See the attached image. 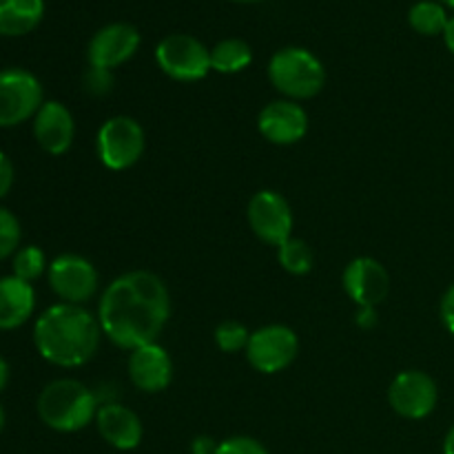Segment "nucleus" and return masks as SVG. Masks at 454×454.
I'll return each instance as SVG.
<instances>
[{
  "label": "nucleus",
  "mask_w": 454,
  "mask_h": 454,
  "mask_svg": "<svg viewBox=\"0 0 454 454\" xmlns=\"http://www.w3.org/2000/svg\"><path fill=\"white\" fill-rule=\"evenodd\" d=\"M171 317V295L167 284L151 270H129L118 275L98 301L102 335L118 348L136 350L155 344Z\"/></svg>",
  "instance_id": "obj_1"
},
{
  "label": "nucleus",
  "mask_w": 454,
  "mask_h": 454,
  "mask_svg": "<svg viewBox=\"0 0 454 454\" xmlns=\"http://www.w3.org/2000/svg\"><path fill=\"white\" fill-rule=\"evenodd\" d=\"M98 315L84 306L58 304L43 310L34 324V346L40 357L58 368H78L96 357L102 341Z\"/></svg>",
  "instance_id": "obj_2"
},
{
  "label": "nucleus",
  "mask_w": 454,
  "mask_h": 454,
  "mask_svg": "<svg viewBox=\"0 0 454 454\" xmlns=\"http://www.w3.org/2000/svg\"><path fill=\"white\" fill-rule=\"evenodd\" d=\"M100 399L78 380H53L40 390L35 411L40 421L56 433L71 434L96 421Z\"/></svg>",
  "instance_id": "obj_3"
},
{
  "label": "nucleus",
  "mask_w": 454,
  "mask_h": 454,
  "mask_svg": "<svg viewBox=\"0 0 454 454\" xmlns=\"http://www.w3.org/2000/svg\"><path fill=\"white\" fill-rule=\"evenodd\" d=\"M269 80L286 100H310L326 84V69L309 49L284 47L269 60Z\"/></svg>",
  "instance_id": "obj_4"
},
{
  "label": "nucleus",
  "mask_w": 454,
  "mask_h": 454,
  "mask_svg": "<svg viewBox=\"0 0 454 454\" xmlns=\"http://www.w3.org/2000/svg\"><path fill=\"white\" fill-rule=\"evenodd\" d=\"M44 105L43 82L22 67L0 69V129L20 127L34 120Z\"/></svg>",
  "instance_id": "obj_5"
},
{
  "label": "nucleus",
  "mask_w": 454,
  "mask_h": 454,
  "mask_svg": "<svg viewBox=\"0 0 454 454\" xmlns=\"http://www.w3.org/2000/svg\"><path fill=\"white\" fill-rule=\"evenodd\" d=\"M145 129L131 115H114L100 127L96 137L98 158L111 171H127L145 153Z\"/></svg>",
  "instance_id": "obj_6"
},
{
  "label": "nucleus",
  "mask_w": 454,
  "mask_h": 454,
  "mask_svg": "<svg viewBox=\"0 0 454 454\" xmlns=\"http://www.w3.org/2000/svg\"><path fill=\"white\" fill-rule=\"evenodd\" d=\"M160 69L177 82H198L211 71V49L189 34H171L155 47Z\"/></svg>",
  "instance_id": "obj_7"
},
{
  "label": "nucleus",
  "mask_w": 454,
  "mask_h": 454,
  "mask_svg": "<svg viewBox=\"0 0 454 454\" xmlns=\"http://www.w3.org/2000/svg\"><path fill=\"white\" fill-rule=\"evenodd\" d=\"M47 282L53 295L62 304L84 306L96 297L100 275L87 257L75 255V253H62L49 262Z\"/></svg>",
  "instance_id": "obj_8"
},
{
  "label": "nucleus",
  "mask_w": 454,
  "mask_h": 454,
  "mask_svg": "<svg viewBox=\"0 0 454 454\" xmlns=\"http://www.w3.org/2000/svg\"><path fill=\"white\" fill-rule=\"evenodd\" d=\"M300 355V337L291 326L269 324L251 333L247 359L262 375H278L286 371Z\"/></svg>",
  "instance_id": "obj_9"
},
{
  "label": "nucleus",
  "mask_w": 454,
  "mask_h": 454,
  "mask_svg": "<svg viewBox=\"0 0 454 454\" xmlns=\"http://www.w3.org/2000/svg\"><path fill=\"white\" fill-rule=\"evenodd\" d=\"M247 220L253 233L269 247H282L293 238V211L288 200L282 193L262 189L248 200Z\"/></svg>",
  "instance_id": "obj_10"
},
{
  "label": "nucleus",
  "mask_w": 454,
  "mask_h": 454,
  "mask_svg": "<svg viewBox=\"0 0 454 454\" xmlns=\"http://www.w3.org/2000/svg\"><path fill=\"white\" fill-rule=\"evenodd\" d=\"M439 402L437 381L424 371H403L390 381L388 403L399 417L411 421L426 419Z\"/></svg>",
  "instance_id": "obj_11"
},
{
  "label": "nucleus",
  "mask_w": 454,
  "mask_h": 454,
  "mask_svg": "<svg viewBox=\"0 0 454 454\" xmlns=\"http://www.w3.org/2000/svg\"><path fill=\"white\" fill-rule=\"evenodd\" d=\"M142 35L129 22H111L93 34L87 47L89 67L114 71L115 67L124 65L136 56L140 49Z\"/></svg>",
  "instance_id": "obj_12"
},
{
  "label": "nucleus",
  "mask_w": 454,
  "mask_h": 454,
  "mask_svg": "<svg viewBox=\"0 0 454 454\" xmlns=\"http://www.w3.org/2000/svg\"><path fill=\"white\" fill-rule=\"evenodd\" d=\"M344 291L355 304L377 309L390 293V275L375 257H355L346 264L341 275Z\"/></svg>",
  "instance_id": "obj_13"
},
{
  "label": "nucleus",
  "mask_w": 454,
  "mask_h": 454,
  "mask_svg": "<svg viewBox=\"0 0 454 454\" xmlns=\"http://www.w3.org/2000/svg\"><path fill=\"white\" fill-rule=\"evenodd\" d=\"M257 131L270 145L291 146L304 140L309 133V114L300 102L275 100L266 105L257 115Z\"/></svg>",
  "instance_id": "obj_14"
},
{
  "label": "nucleus",
  "mask_w": 454,
  "mask_h": 454,
  "mask_svg": "<svg viewBox=\"0 0 454 454\" xmlns=\"http://www.w3.org/2000/svg\"><path fill=\"white\" fill-rule=\"evenodd\" d=\"M96 428L111 448L122 452L136 450L145 437L140 415L118 402L100 403L96 415Z\"/></svg>",
  "instance_id": "obj_15"
},
{
  "label": "nucleus",
  "mask_w": 454,
  "mask_h": 454,
  "mask_svg": "<svg viewBox=\"0 0 454 454\" xmlns=\"http://www.w3.org/2000/svg\"><path fill=\"white\" fill-rule=\"evenodd\" d=\"M129 377L142 393H162L173 381V359L167 348L155 344L140 346L129 355Z\"/></svg>",
  "instance_id": "obj_16"
},
{
  "label": "nucleus",
  "mask_w": 454,
  "mask_h": 454,
  "mask_svg": "<svg viewBox=\"0 0 454 454\" xmlns=\"http://www.w3.org/2000/svg\"><path fill=\"white\" fill-rule=\"evenodd\" d=\"M34 137L49 155H65L75 137V122L71 111L58 100H44L34 118Z\"/></svg>",
  "instance_id": "obj_17"
},
{
  "label": "nucleus",
  "mask_w": 454,
  "mask_h": 454,
  "mask_svg": "<svg viewBox=\"0 0 454 454\" xmlns=\"http://www.w3.org/2000/svg\"><path fill=\"white\" fill-rule=\"evenodd\" d=\"M34 310V284L22 282L16 275L0 278V331H16V328L25 326Z\"/></svg>",
  "instance_id": "obj_18"
},
{
  "label": "nucleus",
  "mask_w": 454,
  "mask_h": 454,
  "mask_svg": "<svg viewBox=\"0 0 454 454\" xmlns=\"http://www.w3.org/2000/svg\"><path fill=\"white\" fill-rule=\"evenodd\" d=\"M44 18V0H0V35L20 38Z\"/></svg>",
  "instance_id": "obj_19"
},
{
  "label": "nucleus",
  "mask_w": 454,
  "mask_h": 454,
  "mask_svg": "<svg viewBox=\"0 0 454 454\" xmlns=\"http://www.w3.org/2000/svg\"><path fill=\"white\" fill-rule=\"evenodd\" d=\"M253 62L251 44L242 38H224L211 49V69L217 74L233 75Z\"/></svg>",
  "instance_id": "obj_20"
},
{
  "label": "nucleus",
  "mask_w": 454,
  "mask_h": 454,
  "mask_svg": "<svg viewBox=\"0 0 454 454\" xmlns=\"http://www.w3.org/2000/svg\"><path fill=\"white\" fill-rule=\"evenodd\" d=\"M448 20L450 16H448L446 7L434 0H419L408 12V22L421 35H443Z\"/></svg>",
  "instance_id": "obj_21"
},
{
  "label": "nucleus",
  "mask_w": 454,
  "mask_h": 454,
  "mask_svg": "<svg viewBox=\"0 0 454 454\" xmlns=\"http://www.w3.org/2000/svg\"><path fill=\"white\" fill-rule=\"evenodd\" d=\"M12 275H16L18 279H22V282H38L43 275H47L49 270V262H47V255H44V251L40 247H34V244H29V247H20L16 251V255H13L12 260Z\"/></svg>",
  "instance_id": "obj_22"
},
{
  "label": "nucleus",
  "mask_w": 454,
  "mask_h": 454,
  "mask_svg": "<svg viewBox=\"0 0 454 454\" xmlns=\"http://www.w3.org/2000/svg\"><path fill=\"white\" fill-rule=\"evenodd\" d=\"M278 262L282 269L291 275H306L313 270L315 264V253L304 239L291 238L278 247Z\"/></svg>",
  "instance_id": "obj_23"
},
{
  "label": "nucleus",
  "mask_w": 454,
  "mask_h": 454,
  "mask_svg": "<svg viewBox=\"0 0 454 454\" xmlns=\"http://www.w3.org/2000/svg\"><path fill=\"white\" fill-rule=\"evenodd\" d=\"M248 340H251V331L238 319H224L222 324H217L215 344L222 353H242V350H247Z\"/></svg>",
  "instance_id": "obj_24"
},
{
  "label": "nucleus",
  "mask_w": 454,
  "mask_h": 454,
  "mask_svg": "<svg viewBox=\"0 0 454 454\" xmlns=\"http://www.w3.org/2000/svg\"><path fill=\"white\" fill-rule=\"evenodd\" d=\"M20 239L22 229L18 217L9 208L0 207V262L16 255V251L20 248Z\"/></svg>",
  "instance_id": "obj_25"
},
{
  "label": "nucleus",
  "mask_w": 454,
  "mask_h": 454,
  "mask_svg": "<svg viewBox=\"0 0 454 454\" xmlns=\"http://www.w3.org/2000/svg\"><path fill=\"white\" fill-rule=\"evenodd\" d=\"M114 71L109 69H98V67H89L82 75V87L89 96L93 98H102V96H109L114 91Z\"/></svg>",
  "instance_id": "obj_26"
},
{
  "label": "nucleus",
  "mask_w": 454,
  "mask_h": 454,
  "mask_svg": "<svg viewBox=\"0 0 454 454\" xmlns=\"http://www.w3.org/2000/svg\"><path fill=\"white\" fill-rule=\"evenodd\" d=\"M215 454H270L264 448V443H260L253 437H244V434H238V437H229L224 442L217 443Z\"/></svg>",
  "instance_id": "obj_27"
},
{
  "label": "nucleus",
  "mask_w": 454,
  "mask_h": 454,
  "mask_svg": "<svg viewBox=\"0 0 454 454\" xmlns=\"http://www.w3.org/2000/svg\"><path fill=\"white\" fill-rule=\"evenodd\" d=\"M439 317H442L446 331L454 337V284H450L448 291L443 293L442 304H439Z\"/></svg>",
  "instance_id": "obj_28"
},
{
  "label": "nucleus",
  "mask_w": 454,
  "mask_h": 454,
  "mask_svg": "<svg viewBox=\"0 0 454 454\" xmlns=\"http://www.w3.org/2000/svg\"><path fill=\"white\" fill-rule=\"evenodd\" d=\"M13 180H16V171H13L12 160H9L4 151H0V200L7 198V193L13 186Z\"/></svg>",
  "instance_id": "obj_29"
},
{
  "label": "nucleus",
  "mask_w": 454,
  "mask_h": 454,
  "mask_svg": "<svg viewBox=\"0 0 454 454\" xmlns=\"http://www.w3.org/2000/svg\"><path fill=\"white\" fill-rule=\"evenodd\" d=\"M217 443L211 437H195L191 443V454H215Z\"/></svg>",
  "instance_id": "obj_30"
},
{
  "label": "nucleus",
  "mask_w": 454,
  "mask_h": 454,
  "mask_svg": "<svg viewBox=\"0 0 454 454\" xmlns=\"http://www.w3.org/2000/svg\"><path fill=\"white\" fill-rule=\"evenodd\" d=\"M357 324L362 328H372L377 324V309H371V306H362L357 315Z\"/></svg>",
  "instance_id": "obj_31"
},
{
  "label": "nucleus",
  "mask_w": 454,
  "mask_h": 454,
  "mask_svg": "<svg viewBox=\"0 0 454 454\" xmlns=\"http://www.w3.org/2000/svg\"><path fill=\"white\" fill-rule=\"evenodd\" d=\"M443 43H446L448 51L454 56V16H450V20H448L446 25V31H443Z\"/></svg>",
  "instance_id": "obj_32"
},
{
  "label": "nucleus",
  "mask_w": 454,
  "mask_h": 454,
  "mask_svg": "<svg viewBox=\"0 0 454 454\" xmlns=\"http://www.w3.org/2000/svg\"><path fill=\"white\" fill-rule=\"evenodd\" d=\"M9 375H12V371H9V362L3 357V355H0V393L7 388Z\"/></svg>",
  "instance_id": "obj_33"
},
{
  "label": "nucleus",
  "mask_w": 454,
  "mask_h": 454,
  "mask_svg": "<svg viewBox=\"0 0 454 454\" xmlns=\"http://www.w3.org/2000/svg\"><path fill=\"white\" fill-rule=\"evenodd\" d=\"M443 454H454V424L446 433V439H443Z\"/></svg>",
  "instance_id": "obj_34"
},
{
  "label": "nucleus",
  "mask_w": 454,
  "mask_h": 454,
  "mask_svg": "<svg viewBox=\"0 0 454 454\" xmlns=\"http://www.w3.org/2000/svg\"><path fill=\"white\" fill-rule=\"evenodd\" d=\"M4 424H7V412H4L3 403H0V434H3V430H4Z\"/></svg>",
  "instance_id": "obj_35"
},
{
  "label": "nucleus",
  "mask_w": 454,
  "mask_h": 454,
  "mask_svg": "<svg viewBox=\"0 0 454 454\" xmlns=\"http://www.w3.org/2000/svg\"><path fill=\"white\" fill-rule=\"evenodd\" d=\"M229 3H235V4H255V3H262V0H229Z\"/></svg>",
  "instance_id": "obj_36"
},
{
  "label": "nucleus",
  "mask_w": 454,
  "mask_h": 454,
  "mask_svg": "<svg viewBox=\"0 0 454 454\" xmlns=\"http://www.w3.org/2000/svg\"><path fill=\"white\" fill-rule=\"evenodd\" d=\"M442 4H443V7H450V9H454V0H442Z\"/></svg>",
  "instance_id": "obj_37"
}]
</instances>
